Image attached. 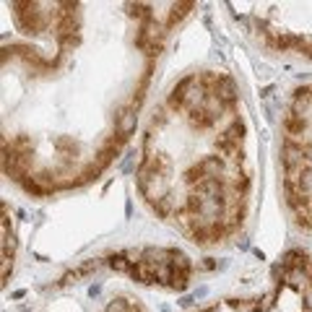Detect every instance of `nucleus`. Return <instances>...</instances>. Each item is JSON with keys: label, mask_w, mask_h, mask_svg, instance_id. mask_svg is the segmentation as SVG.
Here are the masks:
<instances>
[{"label": "nucleus", "mask_w": 312, "mask_h": 312, "mask_svg": "<svg viewBox=\"0 0 312 312\" xmlns=\"http://www.w3.org/2000/svg\"><path fill=\"white\" fill-rule=\"evenodd\" d=\"M213 94L224 102V104H231L234 99H237V89H234V81L231 78H219V84H216V89H213Z\"/></svg>", "instance_id": "2"}, {"label": "nucleus", "mask_w": 312, "mask_h": 312, "mask_svg": "<svg viewBox=\"0 0 312 312\" xmlns=\"http://www.w3.org/2000/svg\"><path fill=\"white\" fill-rule=\"evenodd\" d=\"M135 125H138V112H135V107H125V109L117 112V117H114V130H117V135H120V138H128L135 130Z\"/></svg>", "instance_id": "1"}, {"label": "nucleus", "mask_w": 312, "mask_h": 312, "mask_svg": "<svg viewBox=\"0 0 312 312\" xmlns=\"http://www.w3.org/2000/svg\"><path fill=\"white\" fill-rule=\"evenodd\" d=\"M96 268H99V260H86L84 265H78L75 270L65 273V279H63V284H75V279H81V276H86V273H91V270H96Z\"/></svg>", "instance_id": "3"}, {"label": "nucleus", "mask_w": 312, "mask_h": 312, "mask_svg": "<svg viewBox=\"0 0 312 312\" xmlns=\"http://www.w3.org/2000/svg\"><path fill=\"white\" fill-rule=\"evenodd\" d=\"M99 289H102V286L96 284V286H91V289H89V294H91V297H96V294H99Z\"/></svg>", "instance_id": "7"}, {"label": "nucleus", "mask_w": 312, "mask_h": 312, "mask_svg": "<svg viewBox=\"0 0 312 312\" xmlns=\"http://www.w3.org/2000/svg\"><path fill=\"white\" fill-rule=\"evenodd\" d=\"M128 255L123 252V255H114V258H109V265L114 268V270H120V273H130V268H133V260H125Z\"/></svg>", "instance_id": "4"}, {"label": "nucleus", "mask_w": 312, "mask_h": 312, "mask_svg": "<svg viewBox=\"0 0 312 312\" xmlns=\"http://www.w3.org/2000/svg\"><path fill=\"white\" fill-rule=\"evenodd\" d=\"M302 299H304V307H307V312H312V284H307V286L302 289Z\"/></svg>", "instance_id": "6"}, {"label": "nucleus", "mask_w": 312, "mask_h": 312, "mask_svg": "<svg viewBox=\"0 0 312 312\" xmlns=\"http://www.w3.org/2000/svg\"><path fill=\"white\" fill-rule=\"evenodd\" d=\"M133 304H128V299H112L107 304V312H130Z\"/></svg>", "instance_id": "5"}]
</instances>
